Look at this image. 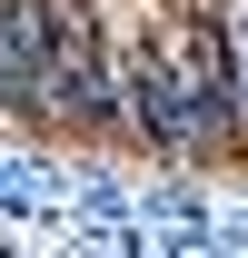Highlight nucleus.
<instances>
[{"label":"nucleus","instance_id":"2","mask_svg":"<svg viewBox=\"0 0 248 258\" xmlns=\"http://www.w3.org/2000/svg\"><path fill=\"white\" fill-rule=\"evenodd\" d=\"M30 139L109 149V0H50V80H40Z\"/></svg>","mask_w":248,"mask_h":258},{"label":"nucleus","instance_id":"1","mask_svg":"<svg viewBox=\"0 0 248 258\" xmlns=\"http://www.w3.org/2000/svg\"><path fill=\"white\" fill-rule=\"evenodd\" d=\"M159 70H169V159H238V60L218 20L159 10Z\"/></svg>","mask_w":248,"mask_h":258},{"label":"nucleus","instance_id":"4","mask_svg":"<svg viewBox=\"0 0 248 258\" xmlns=\"http://www.w3.org/2000/svg\"><path fill=\"white\" fill-rule=\"evenodd\" d=\"M40 80H50V0H0V119H40Z\"/></svg>","mask_w":248,"mask_h":258},{"label":"nucleus","instance_id":"3","mask_svg":"<svg viewBox=\"0 0 248 258\" xmlns=\"http://www.w3.org/2000/svg\"><path fill=\"white\" fill-rule=\"evenodd\" d=\"M109 149L169 159V70H159L149 0H109Z\"/></svg>","mask_w":248,"mask_h":258}]
</instances>
